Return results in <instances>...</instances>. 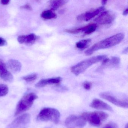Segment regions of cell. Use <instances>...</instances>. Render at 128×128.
Listing matches in <instances>:
<instances>
[{"label": "cell", "instance_id": "603a6c76", "mask_svg": "<svg viewBox=\"0 0 128 128\" xmlns=\"http://www.w3.org/2000/svg\"><path fill=\"white\" fill-rule=\"evenodd\" d=\"M83 86L85 89L87 90H89L91 88L92 84L90 82L86 81L83 83Z\"/></svg>", "mask_w": 128, "mask_h": 128}, {"label": "cell", "instance_id": "8992f818", "mask_svg": "<svg viewBox=\"0 0 128 128\" xmlns=\"http://www.w3.org/2000/svg\"><path fill=\"white\" fill-rule=\"evenodd\" d=\"M86 122L82 116L71 115L66 119L65 124L67 128H82L86 124Z\"/></svg>", "mask_w": 128, "mask_h": 128}, {"label": "cell", "instance_id": "7402d4cb", "mask_svg": "<svg viewBox=\"0 0 128 128\" xmlns=\"http://www.w3.org/2000/svg\"><path fill=\"white\" fill-rule=\"evenodd\" d=\"M8 86L4 84H0V97L5 96L8 93Z\"/></svg>", "mask_w": 128, "mask_h": 128}, {"label": "cell", "instance_id": "4fadbf2b", "mask_svg": "<svg viewBox=\"0 0 128 128\" xmlns=\"http://www.w3.org/2000/svg\"><path fill=\"white\" fill-rule=\"evenodd\" d=\"M38 37L35 34H31L28 35H20L17 38L18 42L21 44L31 45L37 40Z\"/></svg>", "mask_w": 128, "mask_h": 128}, {"label": "cell", "instance_id": "9a60e30c", "mask_svg": "<svg viewBox=\"0 0 128 128\" xmlns=\"http://www.w3.org/2000/svg\"><path fill=\"white\" fill-rule=\"evenodd\" d=\"M8 68L14 72H19L21 70L22 64L19 61L14 59H11L7 63Z\"/></svg>", "mask_w": 128, "mask_h": 128}, {"label": "cell", "instance_id": "4dcf8cb0", "mask_svg": "<svg viewBox=\"0 0 128 128\" xmlns=\"http://www.w3.org/2000/svg\"><path fill=\"white\" fill-rule=\"evenodd\" d=\"M125 128H128L127 124L125 125Z\"/></svg>", "mask_w": 128, "mask_h": 128}, {"label": "cell", "instance_id": "8fae6325", "mask_svg": "<svg viewBox=\"0 0 128 128\" xmlns=\"http://www.w3.org/2000/svg\"><path fill=\"white\" fill-rule=\"evenodd\" d=\"M104 7L101 6L97 8L91 12H87L79 15L77 17V20L79 21H88L98 15L101 12L104 10Z\"/></svg>", "mask_w": 128, "mask_h": 128}, {"label": "cell", "instance_id": "2e32d148", "mask_svg": "<svg viewBox=\"0 0 128 128\" xmlns=\"http://www.w3.org/2000/svg\"><path fill=\"white\" fill-rule=\"evenodd\" d=\"M68 0H50V5L51 7V10H55L60 7L64 5L68 2Z\"/></svg>", "mask_w": 128, "mask_h": 128}, {"label": "cell", "instance_id": "44dd1931", "mask_svg": "<svg viewBox=\"0 0 128 128\" xmlns=\"http://www.w3.org/2000/svg\"><path fill=\"white\" fill-rule=\"evenodd\" d=\"M37 75L36 74H32L25 76H23L22 78V79L26 82H30L35 80L37 79Z\"/></svg>", "mask_w": 128, "mask_h": 128}, {"label": "cell", "instance_id": "7a4b0ae2", "mask_svg": "<svg viewBox=\"0 0 128 128\" xmlns=\"http://www.w3.org/2000/svg\"><path fill=\"white\" fill-rule=\"evenodd\" d=\"M106 55H99L91 57L89 58L80 62L75 65L72 66L71 68V72L77 76L84 72L87 69L94 64L102 61L103 59L107 58Z\"/></svg>", "mask_w": 128, "mask_h": 128}, {"label": "cell", "instance_id": "484cf974", "mask_svg": "<svg viewBox=\"0 0 128 128\" xmlns=\"http://www.w3.org/2000/svg\"><path fill=\"white\" fill-rule=\"evenodd\" d=\"M22 8H23V9L28 10H32V8L31 6L29 4H28L24 5V6H23Z\"/></svg>", "mask_w": 128, "mask_h": 128}, {"label": "cell", "instance_id": "7c38bea8", "mask_svg": "<svg viewBox=\"0 0 128 128\" xmlns=\"http://www.w3.org/2000/svg\"><path fill=\"white\" fill-rule=\"evenodd\" d=\"M90 106L97 110L113 111L112 108L109 105L97 98H95L92 100L90 104Z\"/></svg>", "mask_w": 128, "mask_h": 128}, {"label": "cell", "instance_id": "d4e9b609", "mask_svg": "<svg viewBox=\"0 0 128 128\" xmlns=\"http://www.w3.org/2000/svg\"><path fill=\"white\" fill-rule=\"evenodd\" d=\"M7 44V42L4 38L0 37V46H4Z\"/></svg>", "mask_w": 128, "mask_h": 128}, {"label": "cell", "instance_id": "6da1fadb", "mask_svg": "<svg viewBox=\"0 0 128 128\" xmlns=\"http://www.w3.org/2000/svg\"><path fill=\"white\" fill-rule=\"evenodd\" d=\"M123 33L116 34L112 36L106 38L94 44L85 52L87 56L92 54L94 52L100 50L108 48L119 44L124 38Z\"/></svg>", "mask_w": 128, "mask_h": 128}, {"label": "cell", "instance_id": "4316f807", "mask_svg": "<svg viewBox=\"0 0 128 128\" xmlns=\"http://www.w3.org/2000/svg\"><path fill=\"white\" fill-rule=\"evenodd\" d=\"M10 0H1V3L3 5H7L10 3Z\"/></svg>", "mask_w": 128, "mask_h": 128}, {"label": "cell", "instance_id": "ac0fdd59", "mask_svg": "<svg viewBox=\"0 0 128 128\" xmlns=\"http://www.w3.org/2000/svg\"><path fill=\"white\" fill-rule=\"evenodd\" d=\"M91 41V40L90 39L82 40L76 43V46L79 50H83L88 47Z\"/></svg>", "mask_w": 128, "mask_h": 128}, {"label": "cell", "instance_id": "f1b7e54d", "mask_svg": "<svg viewBox=\"0 0 128 128\" xmlns=\"http://www.w3.org/2000/svg\"><path fill=\"white\" fill-rule=\"evenodd\" d=\"M108 0H102V4L103 5H104L106 4Z\"/></svg>", "mask_w": 128, "mask_h": 128}, {"label": "cell", "instance_id": "ba28073f", "mask_svg": "<svg viewBox=\"0 0 128 128\" xmlns=\"http://www.w3.org/2000/svg\"><path fill=\"white\" fill-rule=\"evenodd\" d=\"M31 120V116L25 114L14 120L8 127V128H25L29 124Z\"/></svg>", "mask_w": 128, "mask_h": 128}, {"label": "cell", "instance_id": "52a82bcc", "mask_svg": "<svg viewBox=\"0 0 128 128\" xmlns=\"http://www.w3.org/2000/svg\"><path fill=\"white\" fill-rule=\"evenodd\" d=\"M99 95L101 98L117 106L124 108H128V103L127 100L119 99L108 92H101L100 93Z\"/></svg>", "mask_w": 128, "mask_h": 128}, {"label": "cell", "instance_id": "cb8c5ba5", "mask_svg": "<svg viewBox=\"0 0 128 128\" xmlns=\"http://www.w3.org/2000/svg\"><path fill=\"white\" fill-rule=\"evenodd\" d=\"M103 128H118L115 124L113 123H110L105 126Z\"/></svg>", "mask_w": 128, "mask_h": 128}, {"label": "cell", "instance_id": "277c9868", "mask_svg": "<svg viewBox=\"0 0 128 128\" xmlns=\"http://www.w3.org/2000/svg\"><path fill=\"white\" fill-rule=\"evenodd\" d=\"M60 116V112L58 110L55 108H45L41 110L37 119L41 122H50L57 124L59 122Z\"/></svg>", "mask_w": 128, "mask_h": 128}, {"label": "cell", "instance_id": "9c48e42d", "mask_svg": "<svg viewBox=\"0 0 128 128\" xmlns=\"http://www.w3.org/2000/svg\"><path fill=\"white\" fill-rule=\"evenodd\" d=\"M115 18V15L112 12L110 11H105L96 18L94 21L99 24H109L113 22Z\"/></svg>", "mask_w": 128, "mask_h": 128}, {"label": "cell", "instance_id": "f546056e", "mask_svg": "<svg viewBox=\"0 0 128 128\" xmlns=\"http://www.w3.org/2000/svg\"><path fill=\"white\" fill-rule=\"evenodd\" d=\"M128 52V48H127L126 49L124 50L123 51V52H122V53H124V54H126V53H127Z\"/></svg>", "mask_w": 128, "mask_h": 128}, {"label": "cell", "instance_id": "30bf717a", "mask_svg": "<svg viewBox=\"0 0 128 128\" xmlns=\"http://www.w3.org/2000/svg\"><path fill=\"white\" fill-rule=\"evenodd\" d=\"M0 77L6 82H11L13 80L12 74L8 70L6 64L4 61L0 59Z\"/></svg>", "mask_w": 128, "mask_h": 128}, {"label": "cell", "instance_id": "5b68a950", "mask_svg": "<svg viewBox=\"0 0 128 128\" xmlns=\"http://www.w3.org/2000/svg\"><path fill=\"white\" fill-rule=\"evenodd\" d=\"M38 98V96L34 92H30L25 95L19 102L15 112V116L28 110L34 104L35 100Z\"/></svg>", "mask_w": 128, "mask_h": 128}, {"label": "cell", "instance_id": "3957f363", "mask_svg": "<svg viewBox=\"0 0 128 128\" xmlns=\"http://www.w3.org/2000/svg\"><path fill=\"white\" fill-rule=\"evenodd\" d=\"M81 116L92 126L98 127L107 119L109 115L103 111H97L83 113Z\"/></svg>", "mask_w": 128, "mask_h": 128}, {"label": "cell", "instance_id": "83f0119b", "mask_svg": "<svg viewBox=\"0 0 128 128\" xmlns=\"http://www.w3.org/2000/svg\"><path fill=\"white\" fill-rule=\"evenodd\" d=\"M128 13V10L127 8L126 9V10H124V12H123V16H126L127 15Z\"/></svg>", "mask_w": 128, "mask_h": 128}, {"label": "cell", "instance_id": "d6986e66", "mask_svg": "<svg viewBox=\"0 0 128 128\" xmlns=\"http://www.w3.org/2000/svg\"><path fill=\"white\" fill-rule=\"evenodd\" d=\"M120 62V58L118 57H113L111 59L109 58L106 64L104 65L114 66L118 65Z\"/></svg>", "mask_w": 128, "mask_h": 128}, {"label": "cell", "instance_id": "5bb4252c", "mask_svg": "<svg viewBox=\"0 0 128 128\" xmlns=\"http://www.w3.org/2000/svg\"><path fill=\"white\" fill-rule=\"evenodd\" d=\"M62 80L60 77L42 79L36 84L35 86L37 88H42L48 85L59 84Z\"/></svg>", "mask_w": 128, "mask_h": 128}, {"label": "cell", "instance_id": "ffe728a7", "mask_svg": "<svg viewBox=\"0 0 128 128\" xmlns=\"http://www.w3.org/2000/svg\"><path fill=\"white\" fill-rule=\"evenodd\" d=\"M86 29L84 32L85 34H89L95 31L97 29V25L96 24H91L86 26Z\"/></svg>", "mask_w": 128, "mask_h": 128}, {"label": "cell", "instance_id": "e0dca14e", "mask_svg": "<svg viewBox=\"0 0 128 128\" xmlns=\"http://www.w3.org/2000/svg\"><path fill=\"white\" fill-rule=\"evenodd\" d=\"M41 16L43 18L46 20H50L56 18L57 17L56 14L52 10H44L41 14Z\"/></svg>", "mask_w": 128, "mask_h": 128}]
</instances>
